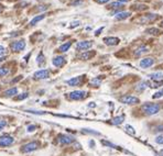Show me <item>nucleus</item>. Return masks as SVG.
Returning a JSON list of instances; mask_svg holds the SVG:
<instances>
[{"label":"nucleus","instance_id":"nucleus-1","mask_svg":"<svg viewBox=\"0 0 163 156\" xmlns=\"http://www.w3.org/2000/svg\"><path fill=\"white\" fill-rule=\"evenodd\" d=\"M160 105L159 103H152V102H147L141 107L142 112L145 114V115H153V114H157L158 112L160 111Z\"/></svg>","mask_w":163,"mask_h":156},{"label":"nucleus","instance_id":"nucleus-2","mask_svg":"<svg viewBox=\"0 0 163 156\" xmlns=\"http://www.w3.org/2000/svg\"><path fill=\"white\" fill-rule=\"evenodd\" d=\"M40 146V143L39 142H30V143H27V144H24L21 146V153L23 154H28V153H31V152H34L39 148Z\"/></svg>","mask_w":163,"mask_h":156},{"label":"nucleus","instance_id":"nucleus-3","mask_svg":"<svg viewBox=\"0 0 163 156\" xmlns=\"http://www.w3.org/2000/svg\"><path fill=\"white\" fill-rule=\"evenodd\" d=\"M119 101L121 103H125V105H137L139 103L140 100L139 98H137L135 96H130V95H126V96H122L119 98Z\"/></svg>","mask_w":163,"mask_h":156},{"label":"nucleus","instance_id":"nucleus-4","mask_svg":"<svg viewBox=\"0 0 163 156\" xmlns=\"http://www.w3.org/2000/svg\"><path fill=\"white\" fill-rule=\"evenodd\" d=\"M15 138L9 134H3L0 136V147H7L13 144Z\"/></svg>","mask_w":163,"mask_h":156},{"label":"nucleus","instance_id":"nucleus-5","mask_svg":"<svg viewBox=\"0 0 163 156\" xmlns=\"http://www.w3.org/2000/svg\"><path fill=\"white\" fill-rule=\"evenodd\" d=\"M58 142L62 145H68L75 142V138L70 134H61L58 135Z\"/></svg>","mask_w":163,"mask_h":156},{"label":"nucleus","instance_id":"nucleus-6","mask_svg":"<svg viewBox=\"0 0 163 156\" xmlns=\"http://www.w3.org/2000/svg\"><path fill=\"white\" fill-rule=\"evenodd\" d=\"M86 96H87V93L84 90H75V91H72V93H68V98L71 100H82Z\"/></svg>","mask_w":163,"mask_h":156},{"label":"nucleus","instance_id":"nucleus-7","mask_svg":"<svg viewBox=\"0 0 163 156\" xmlns=\"http://www.w3.org/2000/svg\"><path fill=\"white\" fill-rule=\"evenodd\" d=\"M25 47V41L24 40H19V41H15L10 44V48L13 52H21Z\"/></svg>","mask_w":163,"mask_h":156},{"label":"nucleus","instance_id":"nucleus-8","mask_svg":"<svg viewBox=\"0 0 163 156\" xmlns=\"http://www.w3.org/2000/svg\"><path fill=\"white\" fill-rule=\"evenodd\" d=\"M85 76H78V77H74L71 78L68 80H66V84L71 87H76V86H79V85L83 84V80H84Z\"/></svg>","mask_w":163,"mask_h":156},{"label":"nucleus","instance_id":"nucleus-9","mask_svg":"<svg viewBox=\"0 0 163 156\" xmlns=\"http://www.w3.org/2000/svg\"><path fill=\"white\" fill-rule=\"evenodd\" d=\"M33 77L35 79H46L50 77V70L48 69H40L33 74Z\"/></svg>","mask_w":163,"mask_h":156},{"label":"nucleus","instance_id":"nucleus-10","mask_svg":"<svg viewBox=\"0 0 163 156\" xmlns=\"http://www.w3.org/2000/svg\"><path fill=\"white\" fill-rule=\"evenodd\" d=\"M91 46H93L91 41H81L76 44V50L77 51H86L88 48H91Z\"/></svg>","mask_w":163,"mask_h":156},{"label":"nucleus","instance_id":"nucleus-11","mask_svg":"<svg viewBox=\"0 0 163 156\" xmlns=\"http://www.w3.org/2000/svg\"><path fill=\"white\" fill-rule=\"evenodd\" d=\"M66 60H65V57L62 56V55H58V56H55L53 60H52V64L54 65L55 67H62L65 65Z\"/></svg>","mask_w":163,"mask_h":156},{"label":"nucleus","instance_id":"nucleus-12","mask_svg":"<svg viewBox=\"0 0 163 156\" xmlns=\"http://www.w3.org/2000/svg\"><path fill=\"white\" fill-rule=\"evenodd\" d=\"M153 64H154V58H152V57H145V58L140 60V67H141V68L151 67Z\"/></svg>","mask_w":163,"mask_h":156},{"label":"nucleus","instance_id":"nucleus-13","mask_svg":"<svg viewBox=\"0 0 163 156\" xmlns=\"http://www.w3.org/2000/svg\"><path fill=\"white\" fill-rule=\"evenodd\" d=\"M104 42H105L106 45H117L118 43L120 42V40L118 39V37H114V36H110V37H105L104 39Z\"/></svg>","mask_w":163,"mask_h":156},{"label":"nucleus","instance_id":"nucleus-14","mask_svg":"<svg viewBox=\"0 0 163 156\" xmlns=\"http://www.w3.org/2000/svg\"><path fill=\"white\" fill-rule=\"evenodd\" d=\"M95 52L94 51H85L83 54L79 55V58H81L82 60H91V57L95 56Z\"/></svg>","mask_w":163,"mask_h":156},{"label":"nucleus","instance_id":"nucleus-15","mask_svg":"<svg viewBox=\"0 0 163 156\" xmlns=\"http://www.w3.org/2000/svg\"><path fill=\"white\" fill-rule=\"evenodd\" d=\"M15 95H18V88L12 87V88H10V89L6 90V91L3 93L2 96L6 97V98H8V97H15Z\"/></svg>","mask_w":163,"mask_h":156},{"label":"nucleus","instance_id":"nucleus-16","mask_svg":"<svg viewBox=\"0 0 163 156\" xmlns=\"http://www.w3.org/2000/svg\"><path fill=\"white\" fill-rule=\"evenodd\" d=\"M149 77H150V79H152V80H154V81H160L163 79V73H161V72L152 73V74L149 75Z\"/></svg>","mask_w":163,"mask_h":156},{"label":"nucleus","instance_id":"nucleus-17","mask_svg":"<svg viewBox=\"0 0 163 156\" xmlns=\"http://www.w3.org/2000/svg\"><path fill=\"white\" fill-rule=\"evenodd\" d=\"M130 15H131V13L130 12H127V11H124V12H118V13H116V20H124V19H127L129 18Z\"/></svg>","mask_w":163,"mask_h":156},{"label":"nucleus","instance_id":"nucleus-18","mask_svg":"<svg viewBox=\"0 0 163 156\" xmlns=\"http://www.w3.org/2000/svg\"><path fill=\"white\" fill-rule=\"evenodd\" d=\"M147 52H149V48L147 47V46H145V45H142L139 48H137L136 52H135V55H136V56H140V55L145 54Z\"/></svg>","mask_w":163,"mask_h":156},{"label":"nucleus","instance_id":"nucleus-19","mask_svg":"<svg viewBox=\"0 0 163 156\" xmlns=\"http://www.w3.org/2000/svg\"><path fill=\"white\" fill-rule=\"evenodd\" d=\"M44 18H45V15H36V17H34V18L30 21V25H35L36 23H39L40 21H42V20H43Z\"/></svg>","mask_w":163,"mask_h":156},{"label":"nucleus","instance_id":"nucleus-20","mask_svg":"<svg viewBox=\"0 0 163 156\" xmlns=\"http://www.w3.org/2000/svg\"><path fill=\"white\" fill-rule=\"evenodd\" d=\"M72 46V42H66L64 43V44H62L58 47V51L62 52V53H65V52H67L68 50H70V47Z\"/></svg>","mask_w":163,"mask_h":156},{"label":"nucleus","instance_id":"nucleus-21","mask_svg":"<svg viewBox=\"0 0 163 156\" xmlns=\"http://www.w3.org/2000/svg\"><path fill=\"white\" fill-rule=\"evenodd\" d=\"M36 63H38L39 66H42L43 64L45 63V57H44V55H43L42 52H40L39 55H38V57H36Z\"/></svg>","mask_w":163,"mask_h":156},{"label":"nucleus","instance_id":"nucleus-22","mask_svg":"<svg viewBox=\"0 0 163 156\" xmlns=\"http://www.w3.org/2000/svg\"><path fill=\"white\" fill-rule=\"evenodd\" d=\"M157 18H158L157 15H145L140 21L141 22H148V21H152V20H155Z\"/></svg>","mask_w":163,"mask_h":156},{"label":"nucleus","instance_id":"nucleus-23","mask_svg":"<svg viewBox=\"0 0 163 156\" xmlns=\"http://www.w3.org/2000/svg\"><path fill=\"white\" fill-rule=\"evenodd\" d=\"M124 120H125V115H119V117L114 118L111 123L112 124H115V125H118V124H121V123L124 122Z\"/></svg>","mask_w":163,"mask_h":156},{"label":"nucleus","instance_id":"nucleus-24","mask_svg":"<svg viewBox=\"0 0 163 156\" xmlns=\"http://www.w3.org/2000/svg\"><path fill=\"white\" fill-rule=\"evenodd\" d=\"M145 32L149 34H152V35H159V34H161V31L159 29H157V28H150Z\"/></svg>","mask_w":163,"mask_h":156},{"label":"nucleus","instance_id":"nucleus-25","mask_svg":"<svg viewBox=\"0 0 163 156\" xmlns=\"http://www.w3.org/2000/svg\"><path fill=\"white\" fill-rule=\"evenodd\" d=\"M148 86H149L148 81H141V83L137 86V90H138V91H143V90L148 87Z\"/></svg>","mask_w":163,"mask_h":156},{"label":"nucleus","instance_id":"nucleus-26","mask_svg":"<svg viewBox=\"0 0 163 156\" xmlns=\"http://www.w3.org/2000/svg\"><path fill=\"white\" fill-rule=\"evenodd\" d=\"M121 7H122V3L119 2V1H116V2L110 3L108 8H110V9H118V8H121Z\"/></svg>","mask_w":163,"mask_h":156},{"label":"nucleus","instance_id":"nucleus-27","mask_svg":"<svg viewBox=\"0 0 163 156\" xmlns=\"http://www.w3.org/2000/svg\"><path fill=\"white\" fill-rule=\"evenodd\" d=\"M100 83H101V78H94L93 80H91V86H94V87H98V86H99L100 85Z\"/></svg>","mask_w":163,"mask_h":156},{"label":"nucleus","instance_id":"nucleus-28","mask_svg":"<svg viewBox=\"0 0 163 156\" xmlns=\"http://www.w3.org/2000/svg\"><path fill=\"white\" fill-rule=\"evenodd\" d=\"M9 74V68L8 67H0V77H3Z\"/></svg>","mask_w":163,"mask_h":156},{"label":"nucleus","instance_id":"nucleus-29","mask_svg":"<svg viewBox=\"0 0 163 156\" xmlns=\"http://www.w3.org/2000/svg\"><path fill=\"white\" fill-rule=\"evenodd\" d=\"M28 97H29V93H20V95H18V96L15 97V100H24V99H27Z\"/></svg>","mask_w":163,"mask_h":156},{"label":"nucleus","instance_id":"nucleus-30","mask_svg":"<svg viewBox=\"0 0 163 156\" xmlns=\"http://www.w3.org/2000/svg\"><path fill=\"white\" fill-rule=\"evenodd\" d=\"M126 131H127V132L129 133V134H131V135L136 134V131H135V129H133L131 125H126Z\"/></svg>","mask_w":163,"mask_h":156},{"label":"nucleus","instance_id":"nucleus-31","mask_svg":"<svg viewBox=\"0 0 163 156\" xmlns=\"http://www.w3.org/2000/svg\"><path fill=\"white\" fill-rule=\"evenodd\" d=\"M162 96H163V89H161V90H159L158 93H154L153 96H152V98H153V99H159V98H161Z\"/></svg>","mask_w":163,"mask_h":156},{"label":"nucleus","instance_id":"nucleus-32","mask_svg":"<svg viewBox=\"0 0 163 156\" xmlns=\"http://www.w3.org/2000/svg\"><path fill=\"white\" fill-rule=\"evenodd\" d=\"M7 124H8V122H7V121L5 120V119H0V131L6 128Z\"/></svg>","mask_w":163,"mask_h":156},{"label":"nucleus","instance_id":"nucleus-33","mask_svg":"<svg viewBox=\"0 0 163 156\" xmlns=\"http://www.w3.org/2000/svg\"><path fill=\"white\" fill-rule=\"evenodd\" d=\"M155 142H157L158 144H163V134H159L155 138Z\"/></svg>","mask_w":163,"mask_h":156},{"label":"nucleus","instance_id":"nucleus-34","mask_svg":"<svg viewBox=\"0 0 163 156\" xmlns=\"http://www.w3.org/2000/svg\"><path fill=\"white\" fill-rule=\"evenodd\" d=\"M83 133H89V134L99 135V132H96V131H91V130H89V129H84V130H83Z\"/></svg>","mask_w":163,"mask_h":156},{"label":"nucleus","instance_id":"nucleus-35","mask_svg":"<svg viewBox=\"0 0 163 156\" xmlns=\"http://www.w3.org/2000/svg\"><path fill=\"white\" fill-rule=\"evenodd\" d=\"M83 2H84V0H73L72 2H71V5L72 6H79Z\"/></svg>","mask_w":163,"mask_h":156},{"label":"nucleus","instance_id":"nucleus-36","mask_svg":"<svg viewBox=\"0 0 163 156\" xmlns=\"http://www.w3.org/2000/svg\"><path fill=\"white\" fill-rule=\"evenodd\" d=\"M133 9H136V10H145V9H147V6H145V5H138V6H133Z\"/></svg>","mask_w":163,"mask_h":156},{"label":"nucleus","instance_id":"nucleus-37","mask_svg":"<svg viewBox=\"0 0 163 156\" xmlns=\"http://www.w3.org/2000/svg\"><path fill=\"white\" fill-rule=\"evenodd\" d=\"M79 24H81V22H79V21H73L72 23H71L70 28H71V29H73V28H76V27H78Z\"/></svg>","mask_w":163,"mask_h":156},{"label":"nucleus","instance_id":"nucleus-38","mask_svg":"<svg viewBox=\"0 0 163 156\" xmlns=\"http://www.w3.org/2000/svg\"><path fill=\"white\" fill-rule=\"evenodd\" d=\"M5 53H6V48H5V46L0 45V57H2L3 55H5Z\"/></svg>","mask_w":163,"mask_h":156},{"label":"nucleus","instance_id":"nucleus-39","mask_svg":"<svg viewBox=\"0 0 163 156\" xmlns=\"http://www.w3.org/2000/svg\"><path fill=\"white\" fill-rule=\"evenodd\" d=\"M36 129V126L35 125H29V126H28V131H29V132H33V131H34V130H35Z\"/></svg>","mask_w":163,"mask_h":156},{"label":"nucleus","instance_id":"nucleus-40","mask_svg":"<svg viewBox=\"0 0 163 156\" xmlns=\"http://www.w3.org/2000/svg\"><path fill=\"white\" fill-rule=\"evenodd\" d=\"M95 1H96L97 3H101V5H103V3H107V2H109L110 0H95Z\"/></svg>","mask_w":163,"mask_h":156},{"label":"nucleus","instance_id":"nucleus-41","mask_svg":"<svg viewBox=\"0 0 163 156\" xmlns=\"http://www.w3.org/2000/svg\"><path fill=\"white\" fill-rule=\"evenodd\" d=\"M104 30V27H101V28H99V29H98V30H97L96 31V32H95V35H99V34H100V32H101V31H103Z\"/></svg>","mask_w":163,"mask_h":156},{"label":"nucleus","instance_id":"nucleus-42","mask_svg":"<svg viewBox=\"0 0 163 156\" xmlns=\"http://www.w3.org/2000/svg\"><path fill=\"white\" fill-rule=\"evenodd\" d=\"M155 132H160V131H163V125H160V126H158L157 129L154 130Z\"/></svg>","mask_w":163,"mask_h":156},{"label":"nucleus","instance_id":"nucleus-43","mask_svg":"<svg viewBox=\"0 0 163 156\" xmlns=\"http://www.w3.org/2000/svg\"><path fill=\"white\" fill-rule=\"evenodd\" d=\"M22 79V76H19L18 78H15V80H12V83H15V81H19V80H21Z\"/></svg>","mask_w":163,"mask_h":156},{"label":"nucleus","instance_id":"nucleus-44","mask_svg":"<svg viewBox=\"0 0 163 156\" xmlns=\"http://www.w3.org/2000/svg\"><path fill=\"white\" fill-rule=\"evenodd\" d=\"M118 1H119V2H121V3H125V2H128L129 0H118Z\"/></svg>","mask_w":163,"mask_h":156},{"label":"nucleus","instance_id":"nucleus-45","mask_svg":"<svg viewBox=\"0 0 163 156\" xmlns=\"http://www.w3.org/2000/svg\"><path fill=\"white\" fill-rule=\"evenodd\" d=\"M6 60V57L5 56H2V57H0V62H3V60Z\"/></svg>","mask_w":163,"mask_h":156},{"label":"nucleus","instance_id":"nucleus-46","mask_svg":"<svg viewBox=\"0 0 163 156\" xmlns=\"http://www.w3.org/2000/svg\"><path fill=\"white\" fill-rule=\"evenodd\" d=\"M2 10H3L2 6H0V13H1V12H2Z\"/></svg>","mask_w":163,"mask_h":156},{"label":"nucleus","instance_id":"nucleus-47","mask_svg":"<svg viewBox=\"0 0 163 156\" xmlns=\"http://www.w3.org/2000/svg\"><path fill=\"white\" fill-rule=\"evenodd\" d=\"M160 155H162V156H163V150H161V151H160Z\"/></svg>","mask_w":163,"mask_h":156},{"label":"nucleus","instance_id":"nucleus-48","mask_svg":"<svg viewBox=\"0 0 163 156\" xmlns=\"http://www.w3.org/2000/svg\"><path fill=\"white\" fill-rule=\"evenodd\" d=\"M161 25H162V27H163V21H162V23H161Z\"/></svg>","mask_w":163,"mask_h":156},{"label":"nucleus","instance_id":"nucleus-49","mask_svg":"<svg viewBox=\"0 0 163 156\" xmlns=\"http://www.w3.org/2000/svg\"><path fill=\"white\" fill-rule=\"evenodd\" d=\"M0 90H1V87H0Z\"/></svg>","mask_w":163,"mask_h":156}]
</instances>
